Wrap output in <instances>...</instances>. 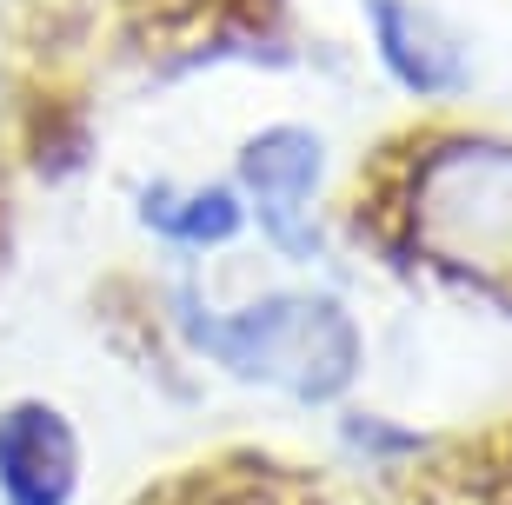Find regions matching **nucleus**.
I'll return each mask as SVG.
<instances>
[{
	"label": "nucleus",
	"mask_w": 512,
	"mask_h": 505,
	"mask_svg": "<svg viewBox=\"0 0 512 505\" xmlns=\"http://www.w3.org/2000/svg\"><path fill=\"white\" fill-rule=\"evenodd\" d=\"M373 47H380L386 74L413 94H453L466 87V40L419 0H373Z\"/></svg>",
	"instance_id": "obj_5"
},
{
	"label": "nucleus",
	"mask_w": 512,
	"mask_h": 505,
	"mask_svg": "<svg viewBox=\"0 0 512 505\" xmlns=\"http://www.w3.org/2000/svg\"><path fill=\"white\" fill-rule=\"evenodd\" d=\"M240 187L253 193V213H260L266 240L293 253V260H313L320 253V220H313V200H320V167L326 147L313 127H266L240 147Z\"/></svg>",
	"instance_id": "obj_3"
},
{
	"label": "nucleus",
	"mask_w": 512,
	"mask_h": 505,
	"mask_svg": "<svg viewBox=\"0 0 512 505\" xmlns=\"http://www.w3.org/2000/svg\"><path fill=\"white\" fill-rule=\"evenodd\" d=\"M406 233L466 280L512 273V140H446L406 187Z\"/></svg>",
	"instance_id": "obj_2"
},
{
	"label": "nucleus",
	"mask_w": 512,
	"mask_h": 505,
	"mask_svg": "<svg viewBox=\"0 0 512 505\" xmlns=\"http://www.w3.org/2000/svg\"><path fill=\"white\" fill-rule=\"evenodd\" d=\"M80 432L47 399L0 406V499L7 505H74Z\"/></svg>",
	"instance_id": "obj_4"
},
{
	"label": "nucleus",
	"mask_w": 512,
	"mask_h": 505,
	"mask_svg": "<svg viewBox=\"0 0 512 505\" xmlns=\"http://www.w3.org/2000/svg\"><path fill=\"white\" fill-rule=\"evenodd\" d=\"M173 319H180L193 353L213 359L220 373L247 379V386H273L300 406L340 399L360 373V326L326 293H266L253 306L220 313L193 286H180Z\"/></svg>",
	"instance_id": "obj_1"
},
{
	"label": "nucleus",
	"mask_w": 512,
	"mask_h": 505,
	"mask_svg": "<svg viewBox=\"0 0 512 505\" xmlns=\"http://www.w3.org/2000/svg\"><path fill=\"white\" fill-rule=\"evenodd\" d=\"M140 220L153 233H167L180 246H220L240 233V200L227 187H193V193H173V187H147L140 193Z\"/></svg>",
	"instance_id": "obj_6"
}]
</instances>
